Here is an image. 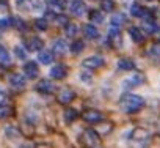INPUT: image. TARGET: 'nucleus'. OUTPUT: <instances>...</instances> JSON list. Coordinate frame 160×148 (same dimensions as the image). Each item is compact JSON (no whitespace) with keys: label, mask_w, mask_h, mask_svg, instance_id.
Instances as JSON below:
<instances>
[{"label":"nucleus","mask_w":160,"mask_h":148,"mask_svg":"<svg viewBox=\"0 0 160 148\" xmlns=\"http://www.w3.org/2000/svg\"><path fill=\"white\" fill-rule=\"evenodd\" d=\"M24 72H25V76L28 79H35V77H38V74H39V68H38V65L35 61H27L24 65Z\"/></svg>","instance_id":"obj_13"},{"label":"nucleus","mask_w":160,"mask_h":148,"mask_svg":"<svg viewBox=\"0 0 160 148\" xmlns=\"http://www.w3.org/2000/svg\"><path fill=\"white\" fill-rule=\"evenodd\" d=\"M102 8L105 11H112L113 10V2L112 0H102Z\"/></svg>","instance_id":"obj_36"},{"label":"nucleus","mask_w":160,"mask_h":148,"mask_svg":"<svg viewBox=\"0 0 160 148\" xmlns=\"http://www.w3.org/2000/svg\"><path fill=\"white\" fill-rule=\"evenodd\" d=\"M77 115H78V114H77L74 109H71V107H69V109H66V110H64L63 118H64V121H66V123H72V121H75Z\"/></svg>","instance_id":"obj_25"},{"label":"nucleus","mask_w":160,"mask_h":148,"mask_svg":"<svg viewBox=\"0 0 160 148\" xmlns=\"http://www.w3.org/2000/svg\"><path fill=\"white\" fill-rule=\"evenodd\" d=\"M14 54H16V57L19 60H25L27 58V49L24 46H16L14 47Z\"/></svg>","instance_id":"obj_33"},{"label":"nucleus","mask_w":160,"mask_h":148,"mask_svg":"<svg viewBox=\"0 0 160 148\" xmlns=\"http://www.w3.org/2000/svg\"><path fill=\"white\" fill-rule=\"evenodd\" d=\"M129 36L132 38L133 43H141L143 38H144L141 29H138V27H130V29H129Z\"/></svg>","instance_id":"obj_18"},{"label":"nucleus","mask_w":160,"mask_h":148,"mask_svg":"<svg viewBox=\"0 0 160 148\" xmlns=\"http://www.w3.org/2000/svg\"><path fill=\"white\" fill-rule=\"evenodd\" d=\"M21 148H36L33 143H24V145H21Z\"/></svg>","instance_id":"obj_39"},{"label":"nucleus","mask_w":160,"mask_h":148,"mask_svg":"<svg viewBox=\"0 0 160 148\" xmlns=\"http://www.w3.org/2000/svg\"><path fill=\"white\" fill-rule=\"evenodd\" d=\"M11 112H13V109H11V106H10V104H7V103L0 104V120L8 118V117L11 115Z\"/></svg>","instance_id":"obj_26"},{"label":"nucleus","mask_w":160,"mask_h":148,"mask_svg":"<svg viewBox=\"0 0 160 148\" xmlns=\"http://www.w3.org/2000/svg\"><path fill=\"white\" fill-rule=\"evenodd\" d=\"M68 50H69V44H68V41H64L63 38H58V40L53 41V46H52V52H53V54L64 55Z\"/></svg>","instance_id":"obj_11"},{"label":"nucleus","mask_w":160,"mask_h":148,"mask_svg":"<svg viewBox=\"0 0 160 148\" xmlns=\"http://www.w3.org/2000/svg\"><path fill=\"white\" fill-rule=\"evenodd\" d=\"M144 32L149 33V35H155L158 32V25L154 22V21H144Z\"/></svg>","instance_id":"obj_24"},{"label":"nucleus","mask_w":160,"mask_h":148,"mask_svg":"<svg viewBox=\"0 0 160 148\" xmlns=\"http://www.w3.org/2000/svg\"><path fill=\"white\" fill-rule=\"evenodd\" d=\"M108 40L115 44V46H121V30L119 29H116V27H112L110 30H108Z\"/></svg>","instance_id":"obj_14"},{"label":"nucleus","mask_w":160,"mask_h":148,"mask_svg":"<svg viewBox=\"0 0 160 148\" xmlns=\"http://www.w3.org/2000/svg\"><path fill=\"white\" fill-rule=\"evenodd\" d=\"M143 13H144V10H143L141 5H138V3H132V7H130V14H132V16H135V18H141Z\"/></svg>","instance_id":"obj_29"},{"label":"nucleus","mask_w":160,"mask_h":148,"mask_svg":"<svg viewBox=\"0 0 160 148\" xmlns=\"http://www.w3.org/2000/svg\"><path fill=\"white\" fill-rule=\"evenodd\" d=\"M42 46H44V43H42V40L38 38V36H33V38H30V40L27 41L28 50H41Z\"/></svg>","instance_id":"obj_16"},{"label":"nucleus","mask_w":160,"mask_h":148,"mask_svg":"<svg viewBox=\"0 0 160 148\" xmlns=\"http://www.w3.org/2000/svg\"><path fill=\"white\" fill-rule=\"evenodd\" d=\"M143 82H144V77L141 76V74H132L130 77L122 81V88L124 90H133V88L143 85Z\"/></svg>","instance_id":"obj_5"},{"label":"nucleus","mask_w":160,"mask_h":148,"mask_svg":"<svg viewBox=\"0 0 160 148\" xmlns=\"http://www.w3.org/2000/svg\"><path fill=\"white\" fill-rule=\"evenodd\" d=\"M101 142V137L98 134V131L94 129H85L82 134V143L88 148H96Z\"/></svg>","instance_id":"obj_3"},{"label":"nucleus","mask_w":160,"mask_h":148,"mask_svg":"<svg viewBox=\"0 0 160 148\" xmlns=\"http://www.w3.org/2000/svg\"><path fill=\"white\" fill-rule=\"evenodd\" d=\"M35 27H36V30H39V32L47 30V19H44V18L36 19V21H35Z\"/></svg>","instance_id":"obj_34"},{"label":"nucleus","mask_w":160,"mask_h":148,"mask_svg":"<svg viewBox=\"0 0 160 148\" xmlns=\"http://www.w3.org/2000/svg\"><path fill=\"white\" fill-rule=\"evenodd\" d=\"M66 74H68V68H66V65H63V63H57V65L52 66V69H50V77H52V79H57V81L64 79Z\"/></svg>","instance_id":"obj_9"},{"label":"nucleus","mask_w":160,"mask_h":148,"mask_svg":"<svg viewBox=\"0 0 160 148\" xmlns=\"http://www.w3.org/2000/svg\"><path fill=\"white\" fill-rule=\"evenodd\" d=\"M0 63L2 65H10L11 63V54L5 46H0Z\"/></svg>","instance_id":"obj_22"},{"label":"nucleus","mask_w":160,"mask_h":148,"mask_svg":"<svg viewBox=\"0 0 160 148\" xmlns=\"http://www.w3.org/2000/svg\"><path fill=\"white\" fill-rule=\"evenodd\" d=\"M119 106L124 112L127 114H135L138 110H141L144 107V99L140 95H133V93H126L121 96L119 99Z\"/></svg>","instance_id":"obj_1"},{"label":"nucleus","mask_w":160,"mask_h":148,"mask_svg":"<svg viewBox=\"0 0 160 148\" xmlns=\"http://www.w3.org/2000/svg\"><path fill=\"white\" fill-rule=\"evenodd\" d=\"M36 92L41 93V95H52L55 92V85L52 81H47V79H42L36 84Z\"/></svg>","instance_id":"obj_7"},{"label":"nucleus","mask_w":160,"mask_h":148,"mask_svg":"<svg viewBox=\"0 0 160 148\" xmlns=\"http://www.w3.org/2000/svg\"><path fill=\"white\" fill-rule=\"evenodd\" d=\"M77 33H78V25H77V24L68 22V24L64 25V35H66L68 38H74Z\"/></svg>","instance_id":"obj_21"},{"label":"nucleus","mask_w":160,"mask_h":148,"mask_svg":"<svg viewBox=\"0 0 160 148\" xmlns=\"http://www.w3.org/2000/svg\"><path fill=\"white\" fill-rule=\"evenodd\" d=\"M0 25H2V27H11L13 25V19L11 18H5V19L0 21Z\"/></svg>","instance_id":"obj_37"},{"label":"nucleus","mask_w":160,"mask_h":148,"mask_svg":"<svg viewBox=\"0 0 160 148\" xmlns=\"http://www.w3.org/2000/svg\"><path fill=\"white\" fill-rule=\"evenodd\" d=\"M116 65H118V69H121V71H132L135 68V63L130 58H121V60H118Z\"/></svg>","instance_id":"obj_20"},{"label":"nucleus","mask_w":160,"mask_h":148,"mask_svg":"<svg viewBox=\"0 0 160 148\" xmlns=\"http://www.w3.org/2000/svg\"><path fill=\"white\" fill-rule=\"evenodd\" d=\"M85 49V44H83V41H74L72 44H71V52L74 54V55H78V54H82V50Z\"/></svg>","instance_id":"obj_27"},{"label":"nucleus","mask_w":160,"mask_h":148,"mask_svg":"<svg viewBox=\"0 0 160 148\" xmlns=\"http://www.w3.org/2000/svg\"><path fill=\"white\" fill-rule=\"evenodd\" d=\"M38 60H39L42 65H50V63L53 61V52H52V50H47V49L39 50V54H38Z\"/></svg>","instance_id":"obj_15"},{"label":"nucleus","mask_w":160,"mask_h":148,"mask_svg":"<svg viewBox=\"0 0 160 148\" xmlns=\"http://www.w3.org/2000/svg\"><path fill=\"white\" fill-rule=\"evenodd\" d=\"M69 10L75 16H83L87 13V5L82 2V0H72L71 5H69Z\"/></svg>","instance_id":"obj_10"},{"label":"nucleus","mask_w":160,"mask_h":148,"mask_svg":"<svg viewBox=\"0 0 160 148\" xmlns=\"http://www.w3.org/2000/svg\"><path fill=\"white\" fill-rule=\"evenodd\" d=\"M16 10L22 11V13H28V11H42L44 10V3L41 0H14Z\"/></svg>","instance_id":"obj_2"},{"label":"nucleus","mask_w":160,"mask_h":148,"mask_svg":"<svg viewBox=\"0 0 160 148\" xmlns=\"http://www.w3.org/2000/svg\"><path fill=\"white\" fill-rule=\"evenodd\" d=\"M90 19H91L94 24H102V22H104V16H102V13L98 11V10H94V11L90 13Z\"/></svg>","instance_id":"obj_30"},{"label":"nucleus","mask_w":160,"mask_h":148,"mask_svg":"<svg viewBox=\"0 0 160 148\" xmlns=\"http://www.w3.org/2000/svg\"><path fill=\"white\" fill-rule=\"evenodd\" d=\"M49 2H52V3H53V2H55V0H49Z\"/></svg>","instance_id":"obj_40"},{"label":"nucleus","mask_w":160,"mask_h":148,"mask_svg":"<svg viewBox=\"0 0 160 148\" xmlns=\"http://www.w3.org/2000/svg\"><path fill=\"white\" fill-rule=\"evenodd\" d=\"M74 98H75V92L72 88H63L58 93V101L61 104H69L74 101Z\"/></svg>","instance_id":"obj_12"},{"label":"nucleus","mask_w":160,"mask_h":148,"mask_svg":"<svg viewBox=\"0 0 160 148\" xmlns=\"http://www.w3.org/2000/svg\"><path fill=\"white\" fill-rule=\"evenodd\" d=\"M148 55L151 57V58H154V60H157V58H160V44H152L151 47H149V50H148Z\"/></svg>","instance_id":"obj_28"},{"label":"nucleus","mask_w":160,"mask_h":148,"mask_svg":"<svg viewBox=\"0 0 160 148\" xmlns=\"http://www.w3.org/2000/svg\"><path fill=\"white\" fill-rule=\"evenodd\" d=\"M126 22H127V16H126V14H122V13L112 16V27L121 29L122 25H126Z\"/></svg>","instance_id":"obj_17"},{"label":"nucleus","mask_w":160,"mask_h":148,"mask_svg":"<svg viewBox=\"0 0 160 148\" xmlns=\"http://www.w3.org/2000/svg\"><path fill=\"white\" fill-rule=\"evenodd\" d=\"M78 79H80V82H83V84L90 85V84H91L93 76H91V72H88V71H82V72L78 74Z\"/></svg>","instance_id":"obj_32"},{"label":"nucleus","mask_w":160,"mask_h":148,"mask_svg":"<svg viewBox=\"0 0 160 148\" xmlns=\"http://www.w3.org/2000/svg\"><path fill=\"white\" fill-rule=\"evenodd\" d=\"M104 63H105V60L101 55H91L82 61V66L85 69H99L101 66H104Z\"/></svg>","instance_id":"obj_6"},{"label":"nucleus","mask_w":160,"mask_h":148,"mask_svg":"<svg viewBox=\"0 0 160 148\" xmlns=\"http://www.w3.org/2000/svg\"><path fill=\"white\" fill-rule=\"evenodd\" d=\"M10 85L14 90H24L25 85H27V81H25V77L22 76V74L14 72V74H11V76H10Z\"/></svg>","instance_id":"obj_8"},{"label":"nucleus","mask_w":160,"mask_h":148,"mask_svg":"<svg viewBox=\"0 0 160 148\" xmlns=\"http://www.w3.org/2000/svg\"><path fill=\"white\" fill-rule=\"evenodd\" d=\"M149 137V134H148V131H144V129H135L133 132H132V139L135 140V142H144L146 139Z\"/></svg>","instance_id":"obj_23"},{"label":"nucleus","mask_w":160,"mask_h":148,"mask_svg":"<svg viewBox=\"0 0 160 148\" xmlns=\"http://www.w3.org/2000/svg\"><path fill=\"white\" fill-rule=\"evenodd\" d=\"M55 22L60 24V25H66L69 21H68V16H64V14H58V16L55 18Z\"/></svg>","instance_id":"obj_35"},{"label":"nucleus","mask_w":160,"mask_h":148,"mask_svg":"<svg viewBox=\"0 0 160 148\" xmlns=\"http://www.w3.org/2000/svg\"><path fill=\"white\" fill-rule=\"evenodd\" d=\"M0 35H2V32H0Z\"/></svg>","instance_id":"obj_41"},{"label":"nucleus","mask_w":160,"mask_h":148,"mask_svg":"<svg viewBox=\"0 0 160 148\" xmlns=\"http://www.w3.org/2000/svg\"><path fill=\"white\" fill-rule=\"evenodd\" d=\"M82 118L87 121V123H91V124H99L102 120H104V114L96 110V109H88L82 114Z\"/></svg>","instance_id":"obj_4"},{"label":"nucleus","mask_w":160,"mask_h":148,"mask_svg":"<svg viewBox=\"0 0 160 148\" xmlns=\"http://www.w3.org/2000/svg\"><path fill=\"white\" fill-rule=\"evenodd\" d=\"M83 32H85L87 38H90V40L99 38V30H98L96 25H93V24H87V25L83 27Z\"/></svg>","instance_id":"obj_19"},{"label":"nucleus","mask_w":160,"mask_h":148,"mask_svg":"<svg viewBox=\"0 0 160 148\" xmlns=\"http://www.w3.org/2000/svg\"><path fill=\"white\" fill-rule=\"evenodd\" d=\"M7 99V92L3 90V87H0V104H3Z\"/></svg>","instance_id":"obj_38"},{"label":"nucleus","mask_w":160,"mask_h":148,"mask_svg":"<svg viewBox=\"0 0 160 148\" xmlns=\"http://www.w3.org/2000/svg\"><path fill=\"white\" fill-rule=\"evenodd\" d=\"M5 135L8 139H16V137H19V129H16L14 126H7L5 128Z\"/></svg>","instance_id":"obj_31"}]
</instances>
